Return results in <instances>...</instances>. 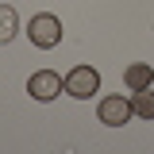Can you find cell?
<instances>
[{
  "label": "cell",
  "instance_id": "1",
  "mask_svg": "<svg viewBox=\"0 0 154 154\" xmlns=\"http://www.w3.org/2000/svg\"><path fill=\"white\" fill-rule=\"evenodd\" d=\"M27 35H31V42H35V46L50 50V46H58V42H62V19H58V16H50V12H42V16H35V19H31Z\"/></svg>",
  "mask_w": 154,
  "mask_h": 154
},
{
  "label": "cell",
  "instance_id": "2",
  "mask_svg": "<svg viewBox=\"0 0 154 154\" xmlns=\"http://www.w3.org/2000/svg\"><path fill=\"white\" fill-rule=\"evenodd\" d=\"M62 89H66L69 96H77V100H89V96L100 89V73H96V69H89V66H77L73 73L62 81Z\"/></svg>",
  "mask_w": 154,
  "mask_h": 154
},
{
  "label": "cell",
  "instance_id": "3",
  "mask_svg": "<svg viewBox=\"0 0 154 154\" xmlns=\"http://www.w3.org/2000/svg\"><path fill=\"white\" fill-rule=\"evenodd\" d=\"M27 93L35 96V100H54V96L62 93V77H58L54 69H38V73H31V81H27Z\"/></svg>",
  "mask_w": 154,
  "mask_h": 154
},
{
  "label": "cell",
  "instance_id": "4",
  "mask_svg": "<svg viewBox=\"0 0 154 154\" xmlns=\"http://www.w3.org/2000/svg\"><path fill=\"white\" fill-rule=\"evenodd\" d=\"M127 119H131V100H123V96H104L100 100V123L123 127Z\"/></svg>",
  "mask_w": 154,
  "mask_h": 154
},
{
  "label": "cell",
  "instance_id": "5",
  "mask_svg": "<svg viewBox=\"0 0 154 154\" xmlns=\"http://www.w3.org/2000/svg\"><path fill=\"white\" fill-rule=\"evenodd\" d=\"M123 81H127V89H131V93H143V89H154V69L146 66V62H135V66H127V73H123Z\"/></svg>",
  "mask_w": 154,
  "mask_h": 154
},
{
  "label": "cell",
  "instance_id": "6",
  "mask_svg": "<svg viewBox=\"0 0 154 154\" xmlns=\"http://www.w3.org/2000/svg\"><path fill=\"white\" fill-rule=\"evenodd\" d=\"M131 116H139V119H154V93H150V89H143V93L131 96Z\"/></svg>",
  "mask_w": 154,
  "mask_h": 154
},
{
  "label": "cell",
  "instance_id": "7",
  "mask_svg": "<svg viewBox=\"0 0 154 154\" xmlns=\"http://www.w3.org/2000/svg\"><path fill=\"white\" fill-rule=\"evenodd\" d=\"M12 35H16V12L8 4H0V42H8Z\"/></svg>",
  "mask_w": 154,
  "mask_h": 154
}]
</instances>
